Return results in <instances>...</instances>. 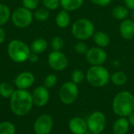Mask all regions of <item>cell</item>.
<instances>
[{"mask_svg": "<svg viewBox=\"0 0 134 134\" xmlns=\"http://www.w3.org/2000/svg\"><path fill=\"white\" fill-rule=\"evenodd\" d=\"M56 24L60 28H66L70 25L71 23V16L69 12L62 9L56 16L55 19Z\"/></svg>", "mask_w": 134, "mask_h": 134, "instance_id": "obj_18", "label": "cell"}, {"mask_svg": "<svg viewBox=\"0 0 134 134\" xmlns=\"http://www.w3.org/2000/svg\"><path fill=\"white\" fill-rule=\"evenodd\" d=\"M127 119L130 122V125L131 126H134V111L127 117Z\"/></svg>", "mask_w": 134, "mask_h": 134, "instance_id": "obj_37", "label": "cell"}, {"mask_svg": "<svg viewBox=\"0 0 134 134\" xmlns=\"http://www.w3.org/2000/svg\"><path fill=\"white\" fill-rule=\"evenodd\" d=\"M71 82L79 85L82 83L83 80L86 79V74L80 69H75L71 73Z\"/></svg>", "mask_w": 134, "mask_h": 134, "instance_id": "obj_28", "label": "cell"}, {"mask_svg": "<svg viewBox=\"0 0 134 134\" xmlns=\"http://www.w3.org/2000/svg\"><path fill=\"white\" fill-rule=\"evenodd\" d=\"M31 93L27 90H16L10 97V109L17 116L28 114L33 107Z\"/></svg>", "mask_w": 134, "mask_h": 134, "instance_id": "obj_1", "label": "cell"}, {"mask_svg": "<svg viewBox=\"0 0 134 134\" xmlns=\"http://www.w3.org/2000/svg\"><path fill=\"white\" fill-rule=\"evenodd\" d=\"M60 2L63 9L72 12L80 9L84 3V0H60Z\"/></svg>", "mask_w": 134, "mask_h": 134, "instance_id": "obj_20", "label": "cell"}, {"mask_svg": "<svg viewBox=\"0 0 134 134\" xmlns=\"http://www.w3.org/2000/svg\"><path fill=\"white\" fill-rule=\"evenodd\" d=\"M88 130L93 134H100L105 129L107 119L105 115L100 111L92 112L86 119Z\"/></svg>", "mask_w": 134, "mask_h": 134, "instance_id": "obj_7", "label": "cell"}, {"mask_svg": "<svg viewBox=\"0 0 134 134\" xmlns=\"http://www.w3.org/2000/svg\"><path fill=\"white\" fill-rule=\"evenodd\" d=\"M28 60L31 61V63H36V62L38 60V54L31 52V53L30 56H29Z\"/></svg>", "mask_w": 134, "mask_h": 134, "instance_id": "obj_35", "label": "cell"}, {"mask_svg": "<svg viewBox=\"0 0 134 134\" xmlns=\"http://www.w3.org/2000/svg\"><path fill=\"white\" fill-rule=\"evenodd\" d=\"M68 129L73 134H86L88 130L86 120L81 117H73L68 122Z\"/></svg>", "mask_w": 134, "mask_h": 134, "instance_id": "obj_14", "label": "cell"}, {"mask_svg": "<svg viewBox=\"0 0 134 134\" xmlns=\"http://www.w3.org/2000/svg\"><path fill=\"white\" fill-rule=\"evenodd\" d=\"M14 92V89L9 82L0 83V96L4 98H10Z\"/></svg>", "mask_w": 134, "mask_h": 134, "instance_id": "obj_25", "label": "cell"}, {"mask_svg": "<svg viewBox=\"0 0 134 134\" xmlns=\"http://www.w3.org/2000/svg\"><path fill=\"white\" fill-rule=\"evenodd\" d=\"M79 93V90L78 85L70 81L62 84L59 90V97L64 104L71 105L77 100Z\"/></svg>", "mask_w": 134, "mask_h": 134, "instance_id": "obj_6", "label": "cell"}, {"mask_svg": "<svg viewBox=\"0 0 134 134\" xmlns=\"http://www.w3.org/2000/svg\"><path fill=\"white\" fill-rule=\"evenodd\" d=\"M53 126V120L48 114L41 115L34 123V131L35 134H49Z\"/></svg>", "mask_w": 134, "mask_h": 134, "instance_id": "obj_11", "label": "cell"}, {"mask_svg": "<svg viewBox=\"0 0 134 134\" xmlns=\"http://www.w3.org/2000/svg\"><path fill=\"white\" fill-rule=\"evenodd\" d=\"M35 82V75L30 71H23L16 75L14 84L19 90H27Z\"/></svg>", "mask_w": 134, "mask_h": 134, "instance_id": "obj_13", "label": "cell"}, {"mask_svg": "<svg viewBox=\"0 0 134 134\" xmlns=\"http://www.w3.org/2000/svg\"><path fill=\"white\" fill-rule=\"evenodd\" d=\"M111 74L103 65L91 66L86 73V79L88 83L96 88H101L110 82Z\"/></svg>", "mask_w": 134, "mask_h": 134, "instance_id": "obj_3", "label": "cell"}, {"mask_svg": "<svg viewBox=\"0 0 134 134\" xmlns=\"http://www.w3.org/2000/svg\"><path fill=\"white\" fill-rule=\"evenodd\" d=\"M50 46L54 51H61V49L64 48V41L62 37L57 35L54 36L50 42Z\"/></svg>", "mask_w": 134, "mask_h": 134, "instance_id": "obj_27", "label": "cell"}, {"mask_svg": "<svg viewBox=\"0 0 134 134\" xmlns=\"http://www.w3.org/2000/svg\"><path fill=\"white\" fill-rule=\"evenodd\" d=\"M85 56L86 61L91 66L103 65L108 59V54L104 48L98 46L90 48Z\"/></svg>", "mask_w": 134, "mask_h": 134, "instance_id": "obj_10", "label": "cell"}, {"mask_svg": "<svg viewBox=\"0 0 134 134\" xmlns=\"http://www.w3.org/2000/svg\"><path fill=\"white\" fill-rule=\"evenodd\" d=\"M11 17L13 24L18 28H26L29 27L34 19L31 11L24 6L16 9L13 12Z\"/></svg>", "mask_w": 134, "mask_h": 134, "instance_id": "obj_8", "label": "cell"}, {"mask_svg": "<svg viewBox=\"0 0 134 134\" xmlns=\"http://www.w3.org/2000/svg\"><path fill=\"white\" fill-rule=\"evenodd\" d=\"M124 4L129 10H134V0H124Z\"/></svg>", "mask_w": 134, "mask_h": 134, "instance_id": "obj_34", "label": "cell"}, {"mask_svg": "<svg viewBox=\"0 0 134 134\" xmlns=\"http://www.w3.org/2000/svg\"><path fill=\"white\" fill-rule=\"evenodd\" d=\"M33 103L38 107L45 106L49 100V92L44 86H39L36 87L31 93Z\"/></svg>", "mask_w": 134, "mask_h": 134, "instance_id": "obj_12", "label": "cell"}, {"mask_svg": "<svg viewBox=\"0 0 134 134\" xmlns=\"http://www.w3.org/2000/svg\"><path fill=\"white\" fill-rule=\"evenodd\" d=\"M48 64L53 70L61 71L68 68V59L63 52L53 50L48 56Z\"/></svg>", "mask_w": 134, "mask_h": 134, "instance_id": "obj_9", "label": "cell"}, {"mask_svg": "<svg viewBox=\"0 0 134 134\" xmlns=\"http://www.w3.org/2000/svg\"><path fill=\"white\" fill-rule=\"evenodd\" d=\"M75 51L79 54H86L90 49L87 46V44L84 41H79L75 43L74 46Z\"/></svg>", "mask_w": 134, "mask_h": 134, "instance_id": "obj_31", "label": "cell"}, {"mask_svg": "<svg viewBox=\"0 0 134 134\" xmlns=\"http://www.w3.org/2000/svg\"><path fill=\"white\" fill-rule=\"evenodd\" d=\"M43 7L49 10H55L60 6V0H42Z\"/></svg>", "mask_w": 134, "mask_h": 134, "instance_id": "obj_30", "label": "cell"}, {"mask_svg": "<svg viewBox=\"0 0 134 134\" xmlns=\"http://www.w3.org/2000/svg\"><path fill=\"white\" fill-rule=\"evenodd\" d=\"M15 126L10 122H2L0 123V134H15Z\"/></svg>", "mask_w": 134, "mask_h": 134, "instance_id": "obj_26", "label": "cell"}, {"mask_svg": "<svg viewBox=\"0 0 134 134\" xmlns=\"http://www.w3.org/2000/svg\"><path fill=\"white\" fill-rule=\"evenodd\" d=\"M5 37H6V34L5 30L0 26V44L3 43L5 40Z\"/></svg>", "mask_w": 134, "mask_h": 134, "instance_id": "obj_36", "label": "cell"}, {"mask_svg": "<svg viewBox=\"0 0 134 134\" xmlns=\"http://www.w3.org/2000/svg\"><path fill=\"white\" fill-rule=\"evenodd\" d=\"M11 11L5 4L0 3V26L5 24L11 17Z\"/></svg>", "mask_w": 134, "mask_h": 134, "instance_id": "obj_23", "label": "cell"}, {"mask_svg": "<svg viewBox=\"0 0 134 134\" xmlns=\"http://www.w3.org/2000/svg\"><path fill=\"white\" fill-rule=\"evenodd\" d=\"M90 2L98 6L105 7V6H108L109 4H111L112 0H90Z\"/></svg>", "mask_w": 134, "mask_h": 134, "instance_id": "obj_33", "label": "cell"}, {"mask_svg": "<svg viewBox=\"0 0 134 134\" xmlns=\"http://www.w3.org/2000/svg\"><path fill=\"white\" fill-rule=\"evenodd\" d=\"M130 122L126 117H119L113 123L112 131L114 134H126L130 130Z\"/></svg>", "mask_w": 134, "mask_h": 134, "instance_id": "obj_16", "label": "cell"}, {"mask_svg": "<svg viewBox=\"0 0 134 134\" xmlns=\"http://www.w3.org/2000/svg\"><path fill=\"white\" fill-rule=\"evenodd\" d=\"M7 53L9 57L15 63H23L28 60L29 56L31 53L30 46L18 39H13L8 44Z\"/></svg>", "mask_w": 134, "mask_h": 134, "instance_id": "obj_4", "label": "cell"}, {"mask_svg": "<svg viewBox=\"0 0 134 134\" xmlns=\"http://www.w3.org/2000/svg\"><path fill=\"white\" fill-rule=\"evenodd\" d=\"M111 16L114 19L122 21L128 17L129 9L125 5H118L111 9Z\"/></svg>", "mask_w": 134, "mask_h": 134, "instance_id": "obj_21", "label": "cell"}, {"mask_svg": "<svg viewBox=\"0 0 134 134\" xmlns=\"http://www.w3.org/2000/svg\"><path fill=\"white\" fill-rule=\"evenodd\" d=\"M39 3V0H22L23 6L29 10L36 9Z\"/></svg>", "mask_w": 134, "mask_h": 134, "instance_id": "obj_32", "label": "cell"}, {"mask_svg": "<svg viewBox=\"0 0 134 134\" xmlns=\"http://www.w3.org/2000/svg\"><path fill=\"white\" fill-rule=\"evenodd\" d=\"M33 16L34 18L36 19L38 21L44 22L46 21L49 17V10L46 9L45 7L38 8L35 10Z\"/></svg>", "mask_w": 134, "mask_h": 134, "instance_id": "obj_24", "label": "cell"}, {"mask_svg": "<svg viewBox=\"0 0 134 134\" xmlns=\"http://www.w3.org/2000/svg\"><path fill=\"white\" fill-rule=\"evenodd\" d=\"M110 81L116 86H122L127 82L128 77L125 72L122 71H117L111 75Z\"/></svg>", "mask_w": 134, "mask_h": 134, "instance_id": "obj_22", "label": "cell"}, {"mask_svg": "<svg viewBox=\"0 0 134 134\" xmlns=\"http://www.w3.org/2000/svg\"><path fill=\"white\" fill-rule=\"evenodd\" d=\"M93 40L97 46L101 48H105L108 46L111 42L110 36L106 32L102 31H95L93 35Z\"/></svg>", "mask_w": 134, "mask_h": 134, "instance_id": "obj_17", "label": "cell"}, {"mask_svg": "<svg viewBox=\"0 0 134 134\" xmlns=\"http://www.w3.org/2000/svg\"><path fill=\"white\" fill-rule=\"evenodd\" d=\"M48 46H49V44L46 39L42 38H38L35 39L31 42L30 46V49L32 53L39 54V53H44L48 49Z\"/></svg>", "mask_w": 134, "mask_h": 134, "instance_id": "obj_19", "label": "cell"}, {"mask_svg": "<svg viewBox=\"0 0 134 134\" xmlns=\"http://www.w3.org/2000/svg\"><path fill=\"white\" fill-rule=\"evenodd\" d=\"M111 107L117 116L127 118L134 111V95L127 90L118 93L113 98Z\"/></svg>", "mask_w": 134, "mask_h": 134, "instance_id": "obj_2", "label": "cell"}, {"mask_svg": "<svg viewBox=\"0 0 134 134\" xmlns=\"http://www.w3.org/2000/svg\"><path fill=\"white\" fill-rule=\"evenodd\" d=\"M95 31L94 24L88 18H79L71 25V34L79 41L88 40Z\"/></svg>", "mask_w": 134, "mask_h": 134, "instance_id": "obj_5", "label": "cell"}, {"mask_svg": "<svg viewBox=\"0 0 134 134\" xmlns=\"http://www.w3.org/2000/svg\"><path fill=\"white\" fill-rule=\"evenodd\" d=\"M57 83V77L54 74H49L48 75L45 79H44V86H46L47 89H50L54 87Z\"/></svg>", "mask_w": 134, "mask_h": 134, "instance_id": "obj_29", "label": "cell"}, {"mask_svg": "<svg viewBox=\"0 0 134 134\" xmlns=\"http://www.w3.org/2000/svg\"><path fill=\"white\" fill-rule=\"evenodd\" d=\"M119 33L125 40H131L134 38V21L131 19H125L119 24Z\"/></svg>", "mask_w": 134, "mask_h": 134, "instance_id": "obj_15", "label": "cell"}, {"mask_svg": "<svg viewBox=\"0 0 134 134\" xmlns=\"http://www.w3.org/2000/svg\"><path fill=\"white\" fill-rule=\"evenodd\" d=\"M130 16H131V20L134 21V10H132V11H131V14H130Z\"/></svg>", "mask_w": 134, "mask_h": 134, "instance_id": "obj_38", "label": "cell"}]
</instances>
